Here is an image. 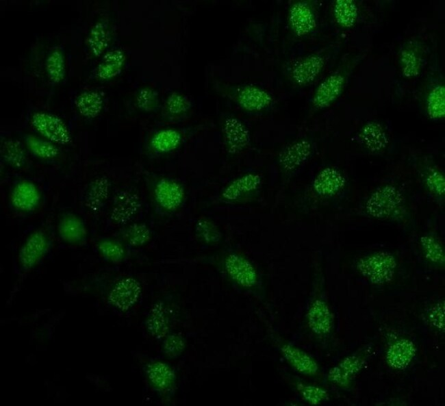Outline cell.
Returning a JSON list of instances; mask_svg holds the SVG:
<instances>
[{"mask_svg":"<svg viewBox=\"0 0 445 406\" xmlns=\"http://www.w3.org/2000/svg\"><path fill=\"white\" fill-rule=\"evenodd\" d=\"M44 175H1V199L6 215L24 222L40 214L47 203Z\"/></svg>","mask_w":445,"mask_h":406,"instance_id":"cell-1","label":"cell"},{"mask_svg":"<svg viewBox=\"0 0 445 406\" xmlns=\"http://www.w3.org/2000/svg\"><path fill=\"white\" fill-rule=\"evenodd\" d=\"M79 181L77 207L94 233L101 228L117 184L105 168L87 164L82 167Z\"/></svg>","mask_w":445,"mask_h":406,"instance_id":"cell-2","label":"cell"},{"mask_svg":"<svg viewBox=\"0 0 445 406\" xmlns=\"http://www.w3.org/2000/svg\"><path fill=\"white\" fill-rule=\"evenodd\" d=\"M144 205V196L137 184H117L99 230L110 233L140 219Z\"/></svg>","mask_w":445,"mask_h":406,"instance_id":"cell-3","label":"cell"},{"mask_svg":"<svg viewBox=\"0 0 445 406\" xmlns=\"http://www.w3.org/2000/svg\"><path fill=\"white\" fill-rule=\"evenodd\" d=\"M55 242L53 219L47 218L27 230L17 248L18 272L24 275L34 270L51 252Z\"/></svg>","mask_w":445,"mask_h":406,"instance_id":"cell-4","label":"cell"},{"mask_svg":"<svg viewBox=\"0 0 445 406\" xmlns=\"http://www.w3.org/2000/svg\"><path fill=\"white\" fill-rule=\"evenodd\" d=\"M57 242L71 249L87 248L90 244L92 229L78 209L64 208L53 218Z\"/></svg>","mask_w":445,"mask_h":406,"instance_id":"cell-5","label":"cell"},{"mask_svg":"<svg viewBox=\"0 0 445 406\" xmlns=\"http://www.w3.org/2000/svg\"><path fill=\"white\" fill-rule=\"evenodd\" d=\"M23 142L34 162L44 173L66 175L75 169L76 166L65 157L61 147L31 134L23 135Z\"/></svg>","mask_w":445,"mask_h":406,"instance_id":"cell-6","label":"cell"},{"mask_svg":"<svg viewBox=\"0 0 445 406\" xmlns=\"http://www.w3.org/2000/svg\"><path fill=\"white\" fill-rule=\"evenodd\" d=\"M1 176L7 175H44L24 143L16 138H2L0 143Z\"/></svg>","mask_w":445,"mask_h":406,"instance_id":"cell-7","label":"cell"},{"mask_svg":"<svg viewBox=\"0 0 445 406\" xmlns=\"http://www.w3.org/2000/svg\"><path fill=\"white\" fill-rule=\"evenodd\" d=\"M397 267L396 257L387 251L364 255L356 263L359 273L370 283L378 286L390 283L395 277Z\"/></svg>","mask_w":445,"mask_h":406,"instance_id":"cell-8","label":"cell"},{"mask_svg":"<svg viewBox=\"0 0 445 406\" xmlns=\"http://www.w3.org/2000/svg\"><path fill=\"white\" fill-rule=\"evenodd\" d=\"M404 196L398 188L385 184L375 189L365 203V210L372 218L386 219L395 215L401 209Z\"/></svg>","mask_w":445,"mask_h":406,"instance_id":"cell-9","label":"cell"},{"mask_svg":"<svg viewBox=\"0 0 445 406\" xmlns=\"http://www.w3.org/2000/svg\"><path fill=\"white\" fill-rule=\"evenodd\" d=\"M372 351L371 344H368L344 357L329 370L327 374L329 381L341 388L348 387L356 376L365 368L371 356Z\"/></svg>","mask_w":445,"mask_h":406,"instance_id":"cell-10","label":"cell"},{"mask_svg":"<svg viewBox=\"0 0 445 406\" xmlns=\"http://www.w3.org/2000/svg\"><path fill=\"white\" fill-rule=\"evenodd\" d=\"M150 193L157 207L166 212H173L179 209L186 197L183 185L168 177L155 179L150 185Z\"/></svg>","mask_w":445,"mask_h":406,"instance_id":"cell-11","label":"cell"},{"mask_svg":"<svg viewBox=\"0 0 445 406\" xmlns=\"http://www.w3.org/2000/svg\"><path fill=\"white\" fill-rule=\"evenodd\" d=\"M31 125L39 136L60 147L70 146L73 142L68 127L55 115L35 112L31 116Z\"/></svg>","mask_w":445,"mask_h":406,"instance_id":"cell-12","label":"cell"},{"mask_svg":"<svg viewBox=\"0 0 445 406\" xmlns=\"http://www.w3.org/2000/svg\"><path fill=\"white\" fill-rule=\"evenodd\" d=\"M141 293L140 281L133 276L125 275L113 284L107 295V302L115 309L127 312L136 304Z\"/></svg>","mask_w":445,"mask_h":406,"instance_id":"cell-13","label":"cell"},{"mask_svg":"<svg viewBox=\"0 0 445 406\" xmlns=\"http://www.w3.org/2000/svg\"><path fill=\"white\" fill-rule=\"evenodd\" d=\"M346 82V75L342 71L334 72L325 77L316 87L312 100L317 110L331 105L341 95Z\"/></svg>","mask_w":445,"mask_h":406,"instance_id":"cell-14","label":"cell"},{"mask_svg":"<svg viewBox=\"0 0 445 406\" xmlns=\"http://www.w3.org/2000/svg\"><path fill=\"white\" fill-rule=\"evenodd\" d=\"M326 60L320 53H312L297 59L291 66L290 77L298 86L309 85L322 71Z\"/></svg>","mask_w":445,"mask_h":406,"instance_id":"cell-15","label":"cell"},{"mask_svg":"<svg viewBox=\"0 0 445 406\" xmlns=\"http://www.w3.org/2000/svg\"><path fill=\"white\" fill-rule=\"evenodd\" d=\"M90 245L101 258L112 264H120L125 261L130 249L115 236L106 233H92Z\"/></svg>","mask_w":445,"mask_h":406,"instance_id":"cell-16","label":"cell"},{"mask_svg":"<svg viewBox=\"0 0 445 406\" xmlns=\"http://www.w3.org/2000/svg\"><path fill=\"white\" fill-rule=\"evenodd\" d=\"M416 353V344L411 340L398 338L388 344L385 353V360L390 368L402 371L409 367Z\"/></svg>","mask_w":445,"mask_h":406,"instance_id":"cell-17","label":"cell"},{"mask_svg":"<svg viewBox=\"0 0 445 406\" xmlns=\"http://www.w3.org/2000/svg\"><path fill=\"white\" fill-rule=\"evenodd\" d=\"M224 267L228 276L238 285L252 288L257 281V274L252 263L245 257L236 253L225 259Z\"/></svg>","mask_w":445,"mask_h":406,"instance_id":"cell-18","label":"cell"},{"mask_svg":"<svg viewBox=\"0 0 445 406\" xmlns=\"http://www.w3.org/2000/svg\"><path fill=\"white\" fill-rule=\"evenodd\" d=\"M288 19L290 29L298 37L309 34L316 27L315 12L307 1L294 2L289 8Z\"/></svg>","mask_w":445,"mask_h":406,"instance_id":"cell-19","label":"cell"},{"mask_svg":"<svg viewBox=\"0 0 445 406\" xmlns=\"http://www.w3.org/2000/svg\"><path fill=\"white\" fill-rule=\"evenodd\" d=\"M424 49L416 39L407 42L401 49L398 63L400 72L405 78L413 79L419 75L424 65Z\"/></svg>","mask_w":445,"mask_h":406,"instance_id":"cell-20","label":"cell"},{"mask_svg":"<svg viewBox=\"0 0 445 406\" xmlns=\"http://www.w3.org/2000/svg\"><path fill=\"white\" fill-rule=\"evenodd\" d=\"M124 242L130 249H139L148 246L153 239V231L144 220H135L110 233Z\"/></svg>","mask_w":445,"mask_h":406,"instance_id":"cell-21","label":"cell"},{"mask_svg":"<svg viewBox=\"0 0 445 406\" xmlns=\"http://www.w3.org/2000/svg\"><path fill=\"white\" fill-rule=\"evenodd\" d=\"M222 131L225 147L229 153H239L249 144L250 134L248 128L235 116H228L224 120Z\"/></svg>","mask_w":445,"mask_h":406,"instance_id":"cell-22","label":"cell"},{"mask_svg":"<svg viewBox=\"0 0 445 406\" xmlns=\"http://www.w3.org/2000/svg\"><path fill=\"white\" fill-rule=\"evenodd\" d=\"M310 330L316 335L329 334L333 326V317L327 303L322 299H316L311 303L306 314Z\"/></svg>","mask_w":445,"mask_h":406,"instance_id":"cell-23","label":"cell"},{"mask_svg":"<svg viewBox=\"0 0 445 406\" xmlns=\"http://www.w3.org/2000/svg\"><path fill=\"white\" fill-rule=\"evenodd\" d=\"M236 99L243 110L260 112L267 108L272 101V97L266 90L253 85H245L237 91Z\"/></svg>","mask_w":445,"mask_h":406,"instance_id":"cell-24","label":"cell"},{"mask_svg":"<svg viewBox=\"0 0 445 406\" xmlns=\"http://www.w3.org/2000/svg\"><path fill=\"white\" fill-rule=\"evenodd\" d=\"M259 175L249 173L233 179L222 190L221 198L228 202H236L256 191L261 185Z\"/></svg>","mask_w":445,"mask_h":406,"instance_id":"cell-25","label":"cell"},{"mask_svg":"<svg viewBox=\"0 0 445 406\" xmlns=\"http://www.w3.org/2000/svg\"><path fill=\"white\" fill-rule=\"evenodd\" d=\"M346 184L342 172L335 167L327 166L322 169L313 181L314 192L321 196H332L340 192Z\"/></svg>","mask_w":445,"mask_h":406,"instance_id":"cell-26","label":"cell"},{"mask_svg":"<svg viewBox=\"0 0 445 406\" xmlns=\"http://www.w3.org/2000/svg\"><path fill=\"white\" fill-rule=\"evenodd\" d=\"M312 150V143L307 139H301L290 144L279 155L281 168L285 172L297 169L309 158Z\"/></svg>","mask_w":445,"mask_h":406,"instance_id":"cell-27","label":"cell"},{"mask_svg":"<svg viewBox=\"0 0 445 406\" xmlns=\"http://www.w3.org/2000/svg\"><path fill=\"white\" fill-rule=\"evenodd\" d=\"M146 375L152 388L161 393L173 390L176 375L173 368L162 361H153L146 368Z\"/></svg>","mask_w":445,"mask_h":406,"instance_id":"cell-28","label":"cell"},{"mask_svg":"<svg viewBox=\"0 0 445 406\" xmlns=\"http://www.w3.org/2000/svg\"><path fill=\"white\" fill-rule=\"evenodd\" d=\"M281 353L286 361L298 372L309 376L318 373V363L303 349L290 344H284L281 346Z\"/></svg>","mask_w":445,"mask_h":406,"instance_id":"cell-29","label":"cell"},{"mask_svg":"<svg viewBox=\"0 0 445 406\" xmlns=\"http://www.w3.org/2000/svg\"><path fill=\"white\" fill-rule=\"evenodd\" d=\"M359 138L363 146L372 153L384 150L389 142L386 130L381 123L375 120L368 121L364 125Z\"/></svg>","mask_w":445,"mask_h":406,"instance_id":"cell-30","label":"cell"},{"mask_svg":"<svg viewBox=\"0 0 445 406\" xmlns=\"http://www.w3.org/2000/svg\"><path fill=\"white\" fill-rule=\"evenodd\" d=\"M170 323L166 305L163 301H158L151 309L146 320L147 331L156 339L164 338L169 333Z\"/></svg>","mask_w":445,"mask_h":406,"instance_id":"cell-31","label":"cell"},{"mask_svg":"<svg viewBox=\"0 0 445 406\" xmlns=\"http://www.w3.org/2000/svg\"><path fill=\"white\" fill-rule=\"evenodd\" d=\"M181 141L182 136L178 130L166 128L157 131L151 136L149 147L153 153L164 155L178 148Z\"/></svg>","mask_w":445,"mask_h":406,"instance_id":"cell-32","label":"cell"},{"mask_svg":"<svg viewBox=\"0 0 445 406\" xmlns=\"http://www.w3.org/2000/svg\"><path fill=\"white\" fill-rule=\"evenodd\" d=\"M125 62V55L120 49H115L105 53L96 69L97 77L107 80L120 73Z\"/></svg>","mask_w":445,"mask_h":406,"instance_id":"cell-33","label":"cell"},{"mask_svg":"<svg viewBox=\"0 0 445 406\" xmlns=\"http://www.w3.org/2000/svg\"><path fill=\"white\" fill-rule=\"evenodd\" d=\"M332 13L335 23L342 28L353 27L359 16V8L353 0H335L333 3Z\"/></svg>","mask_w":445,"mask_h":406,"instance_id":"cell-34","label":"cell"},{"mask_svg":"<svg viewBox=\"0 0 445 406\" xmlns=\"http://www.w3.org/2000/svg\"><path fill=\"white\" fill-rule=\"evenodd\" d=\"M425 110L427 116L433 120H439L445 116V86L439 82L432 86L425 97Z\"/></svg>","mask_w":445,"mask_h":406,"instance_id":"cell-35","label":"cell"},{"mask_svg":"<svg viewBox=\"0 0 445 406\" xmlns=\"http://www.w3.org/2000/svg\"><path fill=\"white\" fill-rule=\"evenodd\" d=\"M75 103L80 115L86 118H94L101 112L103 99L97 91H85L76 98Z\"/></svg>","mask_w":445,"mask_h":406,"instance_id":"cell-36","label":"cell"},{"mask_svg":"<svg viewBox=\"0 0 445 406\" xmlns=\"http://www.w3.org/2000/svg\"><path fill=\"white\" fill-rule=\"evenodd\" d=\"M110 41L108 26L103 21H98L91 28L87 44L92 53L96 57L100 56L106 50Z\"/></svg>","mask_w":445,"mask_h":406,"instance_id":"cell-37","label":"cell"},{"mask_svg":"<svg viewBox=\"0 0 445 406\" xmlns=\"http://www.w3.org/2000/svg\"><path fill=\"white\" fill-rule=\"evenodd\" d=\"M420 243L427 259L439 266L444 265V249L437 238L431 235H424L420 238Z\"/></svg>","mask_w":445,"mask_h":406,"instance_id":"cell-38","label":"cell"},{"mask_svg":"<svg viewBox=\"0 0 445 406\" xmlns=\"http://www.w3.org/2000/svg\"><path fill=\"white\" fill-rule=\"evenodd\" d=\"M425 322L432 329L444 333L445 331V301L440 299L432 303L425 310Z\"/></svg>","mask_w":445,"mask_h":406,"instance_id":"cell-39","label":"cell"},{"mask_svg":"<svg viewBox=\"0 0 445 406\" xmlns=\"http://www.w3.org/2000/svg\"><path fill=\"white\" fill-rule=\"evenodd\" d=\"M46 71L51 81L60 82L65 75L64 58L59 49L51 51L46 60Z\"/></svg>","mask_w":445,"mask_h":406,"instance_id":"cell-40","label":"cell"},{"mask_svg":"<svg viewBox=\"0 0 445 406\" xmlns=\"http://www.w3.org/2000/svg\"><path fill=\"white\" fill-rule=\"evenodd\" d=\"M296 389L303 400L311 405H319L329 399L328 392L318 385L298 382Z\"/></svg>","mask_w":445,"mask_h":406,"instance_id":"cell-41","label":"cell"},{"mask_svg":"<svg viewBox=\"0 0 445 406\" xmlns=\"http://www.w3.org/2000/svg\"><path fill=\"white\" fill-rule=\"evenodd\" d=\"M195 231L199 239L208 244L217 242L221 238L218 227L206 218L198 219L195 224Z\"/></svg>","mask_w":445,"mask_h":406,"instance_id":"cell-42","label":"cell"},{"mask_svg":"<svg viewBox=\"0 0 445 406\" xmlns=\"http://www.w3.org/2000/svg\"><path fill=\"white\" fill-rule=\"evenodd\" d=\"M159 102L157 92L149 87L140 89L136 98V103L138 108L147 112L155 110L158 107Z\"/></svg>","mask_w":445,"mask_h":406,"instance_id":"cell-43","label":"cell"},{"mask_svg":"<svg viewBox=\"0 0 445 406\" xmlns=\"http://www.w3.org/2000/svg\"><path fill=\"white\" fill-rule=\"evenodd\" d=\"M186 348L184 338L177 333H168L162 342V350L168 358L179 357Z\"/></svg>","mask_w":445,"mask_h":406,"instance_id":"cell-44","label":"cell"},{"mask_svg":"<svg viewBox=\"0 0 445 406\" xmlns=\"http://www.w3.org/2000/svg\"><path fill=\"white\" fill-rule=\"evenodd\" d=\"M424 181L429 190L435 196L441 197L445 193V177L435 168H429L425 173Z\"/></svg>","mask_w":445,"mask_h":406,"instance_id":"cell-45","label":"cell"},{"mask_svg":"<svg viewBox=\"0 0 445 406\" xmlns=\"http://www.w3.org/2000/svg\"><path fill=\"white\" fill-rule=\"evenodd\" d=\"M191 107L190 101L185 95L173 92L166 101V110L171 116H179L188 112Z\"/></svg>","mask_w":445,"mask_h":406,"instance_id":"cell-46","label":"cell"}]
</instances>
